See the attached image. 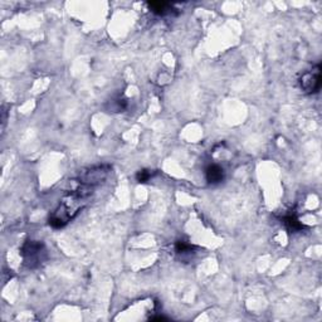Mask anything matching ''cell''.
<instances>
[{"label":"cell","mask_w":322,"mask_h":322,"mask_svg":"<svg viewBox=\"0 0 322 322\" xmlns=\"http://www.w3.org/2000/svg\"><path fill=\"white\" fill-rule=\"evenodd\" d=\"M92 190H93V186L78 182L77 188L73 189L72 192L68 193L62 199L57 209L49 216V224L55 229L63 228L64 225L71 222L87 204V199L93 193Z\"/></svg>","instance_id":"1"},{"label":"cell","mask_w":322,"mask_h":322,"mask_svg":"<svg viewBox=\"0 0 322 322\" xmlns=\"http://www.w3.org/2000/svg\"><path fill=\"white\" fill-rule=\"evenodd\" d=\"M20 254L28 268H36L47 259L46 247L38 240H27L21 247Z\"/></svg>","instance_id":"2"},{"label":"cell","mask_w":322,"mask_h":322,"mask_svg":"<svg viewBox=\"0 0 322 322\" xmlns=\"http://www.w3.org/2000/svg\"><path fill=\"white\" fill-rule=\"evenodd\" d=\"M109 171H111V166L109 165H98V166H93L91 169L82 171L78 178V182H82L86 185L94 186L104 181L107 177H108Z\"/></svg>","instance_id":"3"},{"label":"cell","mask_w":322,"mask_h":322,"mask_svg":"<svg viewBox=\"0 0 322 322\" xmlns=\"http://www.w3.org/2000/svg\"><path fill=\"white\" fill-rule=\"evenodd\" d=\"M300 85H301L302 91L306 93L311 94L319 92L320 87H321V66L317 64L316 67H313L312 70L304 73L300 79Z\"/></svg>","instance_id":"4"},{"label":"cell","mask_w":322,"mask_h":322,"mask_svg":"<svg viewBox=\"0 0 322 322\" xmlns=\"http://www.w3.org/2000/svg\"><path fill=\"white\" fill-rule=\"evenodd\" d=\"M205 177L210 184H218L224 179V170L222 166L216 164L209 165L205 170Z\"/></svg>","instance_id":"5"},{"label":"cell","mask_w":322,"mask_h":322,"mask_svg":"<svg viewBox=\"0 0 322 322\" xmlns=\"http://www.w3.org/2000/svg\"><path fill=\"white\" fill-rule=\"evenodd\" d=\"M147 5L154 14L161 17L173 14L175 10L170 3H165V1H151V3H147Z\"/></svg>","instance_id":"6"},{"label":"cell","mask_w":322,"mask_h":322,"mask_svg":"<svg viewBox=\"0 0 322 322\" xmlns=\"http://www.w3.org/2000/svg\"><path fill=\"white\" fill-rule=\"evenodd\" d=\"M283 224L286 225V228L288 229L289 232H300L304 228V224H302L300 220L297 219L296 215H287L282 219Z\"/></svg>","instance_id":"7"},{"label":"cell","mask_w":322,"mask_h":322,"mask_svg":"<svg viewBox=\"0 0 322 322\" xmlns=\"http://www.w3.org/2000/svg\"><path fill=\"white\" fill-rule=\"evenodd\" d=\"M126 107H127V100L124 97L113 98V100L109 102V109H111L112 112H122Z\"/></svg>","instance_id":"8"},{"label":"cell","mask_w":322,"mask_h":322,"mask_svg":"<svg viewBox=\"0 0 322 322\" xmlns=\"http://www.w3.org/2000/svg\"><path fill=\"white\" fill-rule=\"evenodd\" d=\"M195 250V247L192 246V244L186 243L184 240H178L177 244H175V250H177L178 254H192L194 253L193 250Z\"/></svg>","instance_id":"9"},{"label":"cell","mask_w":322,"mask_h":322,"mask_svg":"<svg viewBox=\"0 0 322 322\" xmlns=\"http://www.w3.org/2000/svg\"><path fill=\"white\" fill-rule=\"evenodd\" d=\"M152 177V174L150 173V170H140L136 174V179L139 182H146L149 181L150 178Z\"/></svg>","instance_id":"10"},{"label":"cell","mask_w":322,"mask_h":322,"mask_svg":"<svg viewBox=\"0 0 322 322\" xmlns=\"http://www.w3.org/2000/svg\"><path fill=\"white\" fill-rule=\"evenodd\" d=\"M151 321H167L166 317H162V316H158V317H151Z\"/></svg>","instance_id":"11"}]
</instances>
